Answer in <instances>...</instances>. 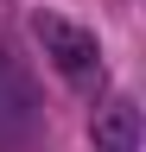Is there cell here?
I'll return each mask as SVG.
<instances>
[{
  "instance_id": "6da1fadb",
  "label": "cell",
  "mask_w": 146,
  "mask_h": 152,
  "mask_svg": "<svg viewBox=\"0 0 146 152\" xmlns=\"http://www.w3.org/2000/svg\"><path fill=\"white\" fill-rule=\"evenodd\" d=\"M32 38L45 45V57L70 76V83H83V76H95V70H102L95 32H83L76 19H64V13H32Z\"/></svg>"
},
{
  "instance_id": "7a4b0ae2",
  "label": "cell",
  "mask_w": 146,
  "mask_h": 152,
  "mask_svg": "<svg viewBox=\"0 0 146 152\" xmlns=\"http://www.w3.org/2000/svg\"><path fill=\"white\" fill-rule=\"evenodd\" d=\"M32 140H38V89L0 51V152H26Z\"/></svg>"
},
{
  "instance_id": "3957f363",
  "label": "cell",
  "mask_w": 146,
  "mask_h": 152,
  "mask_svg": "<svg viewBox=\"0 0 146 152\" xmlns=\"http://www.w3.org/2000/svg\"><path fill=\"white\" fill-rule=\"evenodd\" d=\"M89 140H95V152H140V108L127 102V95H114V102L89 121Z\"/></svg>"
}]
</instances>
